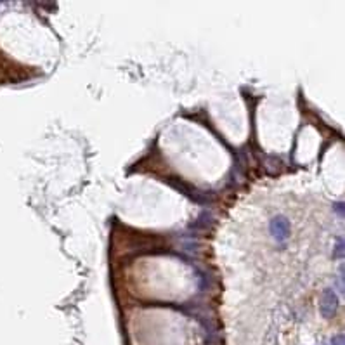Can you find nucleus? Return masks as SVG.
I'll return each mask as SVG.
<instances>
[{"label": "nucleus", "mask_w": 345, "mask_h": 345, "mask_svg": "<svg viewBox=\"0 0 345 345\" xmlns=\"http://www.w3.org/2000/svg\"><path fill=\"white\" fill-rule=\"evenodd\" d=\"M333 345H343V337H342V335H338L337 338H333Z\"/></svg>", "instance_id": "f03ea898"}, {"label": "nucleus", "mask_w": 345, "mask_h": 345, "mask_svg": "<svg viewBox=\"0 0 345 345\" xmlns=\"http://www.w3.org/2000/svg\"><path fill=\"white\" fill-rule=\"evenodd\" d=\"M272 234L276 236L278 239H287L288 238V222L285 217H276L274 220H272Z\"/></svg>", "instance_id": "f257e3e1"}]
</instances>
